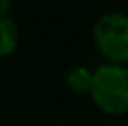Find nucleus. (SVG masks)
Wrapping results in <instances>:
<instances>
[{
	"label": "nucleus",
	"instance_id": "obj_1",
	"mask_svg": "<svg viewBox=\"0 0 128 126\" xmlns=\"http://www.w3.org/2000/svg\"><path fill=\"white\" fill-rule=\"evenodd\" d=\"M89 98L98 111L110 117L128 113V67L102 63L93 69Z\"/></svg>",
	"mask_w": 128,
	"mask_h": 126
},
{
	"label": "nucleus",
	"instance_id": "obj_2",
	"mask_svg": "<svg viewBox=\"0 0 128 126\" xmlns=\"http://www.w3.org/2000/svg\"><path fill=\"white\" fill-rule=\"evenodd\" d=\"M91 39L104 63L128 67V13H102L91 28Z\"/></svg>",
	"mask_w": 128,
	"mask_h": 126
},
{
	"label": "nucleus",
	"instance_id": "obj_3",
	"mask_svg": "<svg viewBox=\"0 0 128 126\" xmlns=\"http://www.w3.org/2000/svg\"><path fill=\"white\" fill-rule=\"evenodd\" d=\"M20 30L10 15H0V58H8L19 48Z\"/></svg>",
	"mask_w": 128,
	"mask_h": 126
},
{
	"label": "nucleus",
	"instance_id": "obj_4",
	"mask_svg": "<svg viewBox=\"0 0 128 126\" xmlns=\"http://www.w3.org/2000/svg\"><path fill=\"white\" fill-rule=\"evenodd\" d=\"M91 78H93V69L86 65H72L65 72V85L74 95H87L91 87Z\"/></svg>",
	"mask_w": 128,
	"mask_h": 126
},
{
	"label": "nucleus",
	"instance_id": "obj_5",
	"mask_svg": "<svg viewBox=\"0 0 128 126\" xmlns=\"http://www.w3.org/2000/svg\"><path fill=\"white\" fill-rule=\"evenodd\" d=\"M13 7V0H0V15H10Z\"/></svg>",
	"mask_w": 128,
	"mask_h": 126
},
{
	"label": "nucleus",
	"instance_id": "obj_6",
	"mask_svg": "<svg viewBox=\"0 0 128 126\" xmlns=\"http://www.w3.org/2000/svg\"><path fill=\"white\" fill-rule=\"evenodd\" d=\"M108 126H122V124H108Z\"/></svg>",
	"mask_w": 128,
	"mask_h": 126
}]
</instances>
